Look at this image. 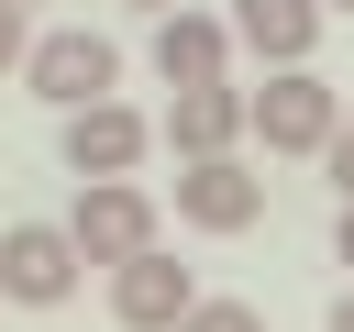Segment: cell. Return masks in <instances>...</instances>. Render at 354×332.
<instances>
[{"label": "cell", "instance_id": "cell-1", "mask_svg": "<svg viewBox=\"0 0 354 332\" xmlns=\"http://www.w3.org/2000/svg\"><path fill=\"white\" fill-rule=\"evenodd\" d=\"M332 133H343L332 77H310V66H266V89H254V144H266V155H321Z\"/></svg>", "mask_w": 354, "mask_h": 332}, {"label": "cell", "instance_id": "cell-2", "mask_svg": "<svg viewBox=\"0 0 354 332\" xmlns=\"http://www.w3.org/2000/svg\"><path fill=\"white\" fill-rule=\"evenodd\" d=\"M66 232H77L88 266H133V255L155 243V188H133V177H77Z\"/></svg>", "mask_w": 354, "mask_h": 332}, {"label": "cell", "instance_id": "cell-3", "mask_svg": "<svg viewBox=\"0 0 354 332\" xmlns=\"http://www.w3.org/2000/svg\"><path fill=\"white\" fill-rule=\"evenodd\" d=\"M22 77H33V100H55V111H88V100H111V77H122V55H111V33H33V55H22Z\"/></svg>", "mask_w": 354, "mask_h": 332}, {"label": "cell", "instance_id": "cell-4", "mask_svg": "<svg viewBox=\"0 0 354 332\" xmlns=\"http://www.w3.org/2000/svg\"><path fill=\"white\" fill-rule=\"evenodd\" d=\"M77 232L66 221H11L0 232V299H22V310H55L66 288H77Z\"/></svg>", "mask_w": 354, "mask_h": 332}, {"label": "cell", "instance_id": "cell-5", "mask_svg": "<svg viewBox=\"0 0 354 332\" xmlns=\"http://www.w3.org/2000/svg\"><path fill=\"white\" fill-rule=\"evenodd\" d=\"M144 144H155V122H144L133 100H88V111H66V133H55L66 177H133Z\"/></svg>", "mask_w": 354, "mask_h": 332}, {"label": "cell", "instance_id": "cell-6", "mask_svg": "<svg viewBox=\"0 0 354 332\" xmlns=\"http://www.w3.org/2000/svg\"><path fill=\"white\" fill-rule=\"evenodd\" d=\"M188 310H199V277H188L166 243H144L133 266H111V321H122V332H177Z\"/></svg>", "mask_w": 354, "mask_h": 332}, {"label": "cell", "instance_id": "cell-7", "mask_svg": "<svg viewBox=\"0 0 354 332\" xmlns=\"http://www.w3.org/2000/svg\"><path fill=\"white\" fill-rule=\"evenodd\" d=\"M155 133L177 144V166H199V155H232V144L254 133V89H232V77H221V89H177Z\"/></svg>", "mask_w": 354, "mask_h": 332}, {"label": "cell", "instance_id": "cell-8", "mask_svg": "<svg viewBox=\"0 0 354 332\" xmlns=\"http://www.w3.org/2000/svg\"><path fill=\"white\" fill-rule=\"evenodd\" d=\"M155 77H166V89H221V77H232V22L177 0V11L155 22Z\"/></svg>", "mask_w": 354, "mask_h": 332}, {"label": "cell", "instance_id": "cell-9", "mask_svg": "<svg viewBox=\"0 0 354 332\" xmlns=\"http://www.w3.org/2000/svg\"><path fill=\"white\" fill-rule=\"evenodd\" d=\"M266 210V177L243 166V155H199V166H177V221H199V232H243Z\"/></svg>", "mask_w": 354, "mask_h": 332}, {"label": "cell", "instance_id": "cell-10", "mask_svg": "<svg viewBox=\"0 0 354 332\" xmlns=\"http://www.w3.org/2000/svg\"><path fill=\"white\" fill-rule=\"evenodd\" d=\"M321 11H332V0H232V44L266 55V66H310Z\"/></svg>", "mask_w": 354, "mask_h": 332}, {"label": "cell", "instance_id": "cell-11", "mask_svg": "<svg viewBox=\"0 0 354 332\" xmlns=\"http://www.w3.org/2000/svg\"><path fill=\"white\" fill-rule=\"evenodd\" d=\"M177 332H266V310H254V299H199Z\"/></svg>", "mask_w": 354, "mask_h": 332}, {"label": "cell", "instance_id": "cell-12", "mask_svg": "<svg viewBox=\"0 0 354 332\" xmlns=\"http://www.w3.org/2000/svg\"><path fill=\"white\" fill-rule=\"evenodd\" d=\"M321 177H332V199H354V122H343V133L321 144Z\"/></svg>", "mask_w": 354, "mask_h": 332}, {"label": "cell", "instance_id": "cell-13", "mask_svg": "<svg viewBox=\"0 0 354 332\" xmlns=\"http://www.w3.org/2000/svg\"><path fill=\"white\" fill-rule=\"evenodd\" d=\"M33 55V22H22V0H0V66H22Z\"/></svg>", "mask_w": 354, "mask_h": 332}, {"label": "cell", "instance_id": "cell-14", "mask_svg": "<svg viewBox=\"0 0 354 332\" xmlns=\"http://www.w3.org/2000/svg\"><path fill=\"white\" fill-rule=\"evenodd\" d=\"M332 266H354V199H343V221H332Z\"/></svg>", "mask_w": 354, "mask_h": 332}, {"label": "cell", "instance_id": "cell-15", "mask_svg": "<svg viewBox=\"0 0 354 332\" xmlns=\"http://www.w3.org/2000/svg\"><path fill=\"white\" fill-rule=\"evenodd\" d=\"M332 332H354V288H343V299H332Z\"/></svg>", "mask_w": 354, "mask_h": 332}, {"label": "cell", "instance_id": "cell-16", "mask_svg": "<svg viewBox=\"0 0 354 332\" xmlns=\"http://www.w3.org/2000/svg\"><path fill=\"white\" fill-rule=\"evenodd\" d=\"M133 11H155V22H166V11H177V0H133Z\"/></svg>", "mask_w": 354, "mask_h": 332}, {"label": "cell", "instance_id": "cell-17", "mask_svg": "<svg viewBox=\"0 0 354 332\" xmlns=\"http://www.w3.org/2000/svg\"><path fill=\"white\" fill-rule=\"evenodd\" d=\"M332 11H354V0H332Z\"/></svg>", "mask_w": 354, "mask_h": 332}, {"label": "cell", "instance_id": "cell-18", "mask_svg": "<svg viewBox=\"0 0 354 332\" xmlns=\"http://www.w3.org/2000/svg\"><path fill=\"white\" fill-rule=\"evenodd\" d=\"M22 11H33V0H22Z\"/></svg>", "mask_w": 354, "mask_h": 332}]
</instances>
